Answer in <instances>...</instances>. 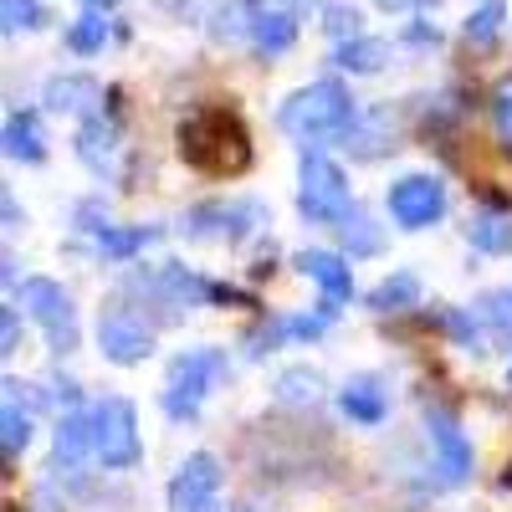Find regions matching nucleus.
Instances as JSON below:
<instances>
[{
	"label": "nucleus",
	"mask_w": 512,
	"mask_h": 512,
	"mask_svg": "<svg viewBox=\"0 0 512 512\" xmlns=\"http://www.w3.org/2000/svg\"><path fill=\"white\" fill-rule=\"evenodd\" d=\"M180 159L200 175H241L251 164V139L231 108L205 103L180 123Z\"/></svg>",
	"instance_id": "f257e3e1"
},
{
	"label": "nucleus",
	"mask_w": 512,
	"mask_h": 512,
	"mask_svg": "<svg viewBox=\"0 0 512 512\" xmlns=\"http://www.w3.org/2000/svg\"><path fill=\"white\" fill-rule=\"evenodd\" d=\"M277 123L287 128L292 139H338V134H349V128H354V98H349L344 82L323 77V82L297 88L282 103Z\"/></svg>",
	"instance_id": "f03ea898"
},
{
	"label": "nucleus",
	"mask_w": 512,
	"mask_h": 512,
	"mask_svg": "<svg viewBox=\"0 0 512 512\" xmlns=\"http://www.w3.org/2000/svg\"><path fill=\"white\" fill-rule=\"evenodd\" d=\"M226 374V354L221 349H190L169 364V384H164V410L169 420H195V410L205 405V395L216 390V379Z\"/></svg>",
	"instance_id": "7ed1b4c3"
},
{
	"label": "nucleus",
	"mask_w": 512,
	"mask_h": 512,
	"mask_svg": "<svg viewBox=\"0 0 512 512\" xmlns=\"http://www.w3.org/2000/svg\"><path fill=\"white\" fill-rule=\"evenodd\" d=\"M303 195H297V205H303L308 221H323V226H338L349 216V175L338 169L328 154H303Z\"/></svg>",
	"instance_id": "20e7f679"
},
{
	"label": "nucleus",
	"mask_w": 512,
	"mask_h": 512,
	"mask_svg": "<svg viewBox=\"0 0 512 512\" xmlns=\"http://www.w3.org/2000/svg\"><path fill=\"white\" fill-rule=\"evenodd\" d=\"M93 436H98V461L123 472L139 461V415L123 395H108L103 405H93Z\"/></svg>",
	"instance_id": "39448f33"
},
{
	"label": "nucleus",
	"mask_w": 512,
	"mask_h": 512,
	"mask_svg": "<svg viewBox=\"0 0 512 512\" xmlns=\"http://www.w3.org/2000/svg\"><path fill=\"white\" fill-rule=\"evenodd\" d=\"M21 308H26L41 328H47V338H52L57 354L77 349V308H72V297H67L57 282H47V277L21 282Z\"/></svg>",
	"instance_id": "423d86ee"
},
{
	"label": "nucleus",
	"mask_w": 512,
	"mask_h": 512,
	"mask_svg": "<svg viewBox=\"0 0 512 512\" xmlns=\"http://www.w3.org/2000/svg\"><path fill=\"white\" fill-rule=\"evenodd\" d=\"M441 210H446V185L436 175H405V180L390 185V216L405 231H420V226L441 221Z\"/></svg>",
	"instance_id": "0eeeda50"
},
{
	"label": "nucleus",
	"mask_w": 512,
	"mask_h": 512,
	"mask_svg": "<svg viewBox=\"0 0 512 512\" xmlns=\"http://www.w3.org/2000/svg\"><path fill=\"white\" fill-rule=\"evenodd\" d=\"M216 492H221V466L210 451L185 456V466L169 482V512H216Z\"/></svg>",
	"instance_id": "6e6552de"
},
{
	"label": "nucleus",
	"mask_w": 512,
	"mask_h": 512,
	"mask_svg": "<svg viewBox=\"0 0 512 512\" xmlns=\"http://www.w3.org/2000/svg\"><path fill=\"white\" fill-rule=\"evenodd\" d=\"M98 349L108 364H144L154 354V333L144 328V318H128V313H108L98 323Z\"/></svg>",
	"instance_id": "1a4fd4ad"
},
{
	"label": "nucleus",
	"mask_w": 512,
	"mask_h": 512,
	"mask_svg": "<svg viewBox=\"0 0 512 512\" xmlns=\"http://www.w3.org/2000/svg\"><path fill=\"white\" fill-rule=\"evenodd\" d=\"M425 431H431V446H436V472L446 487L472 477V441L461 436V425L446 415V410H431L425 415Z\"/></svg>",
	"instance_id": "9d476101"
},
{
	"label": "nucleus",
	"mask_w": 512,
	"mask_h": 512,
	"mask_svg": "<svg viewBox=\"0 0 512 512\" xmlns=\"http://www.w3.org/2000/svg\"><path fill=\"white\" fill-rule=\"evenodd\" d=\"M297 267H303V277H313L323 287V303L333 313V303H349L354 292V277H349V262L333 251H297Z\"/></svg>",
	"instance_id": "9b49d317"
},
{
	"label": "nucleus",
	"mask_w": 512,
	"mask_h": 512,
	"mask_svg": "<svg viewBox=\"0 0 512 512\" xmlns=\"http://www.w3.org/2000/svg\"><path fill=\"white\" fill-rule=\"evenodd\" d=\"M47 103L57 108V113H98V103H103V88L93 77H52L47 82Z\"/></svg>",
	"instance_id": "f8f14e48"
},
{
	"label": "nucleus",
	"mask_w": 512,
	"mask_h": 512,
	"mask_svg": "<svg viewBox=\"0 0 512 512\" xmlns=\"http://www.w3.org/2000/svg\"><path fill=\"white\" fill-rule=\"evenodd\" d=\"M113 149H118V128H113L103 113H93L88 123H82V134H77V154H82V164L103 175V169L113 164Z\"/></svg>",
	"instance_id": "ddd939ff"
},
{
	"label": "nucleus",
	"mask_w": 512,
	"mask_h": 512,
	"mask_svg": "<svg viewBox=\"0 0 512 512\" xmlns=\"http://www.w3.org/2000/svg\"><path fill=\"white\" fill-rule=\"evenodd\" d=\"M251 47L256 52H267V57H277V52H287L292 41H297V21L292 16H277V11H251Z\"/></svg>",
	"instance_id": "4468645a"
},
{
	"label": "nucleus",
	"mask_w": 512,
	"mask_h": 512,
	"mask_svg": "<svg viewBox=\"0 0 512 512\" xmlns=\"http://www.w3.org/2000/svg\"><path fill=\"white\" fill-rule=\"evenodd\" d=\"M6 154L21 159V164H41L47 139H41V118L36 113H11L6 118Z\"/></svg>",
	"instance_id": "2eb2a0df"
},
{
	"label": "nucleus",
	"mask_w": 512,
	"mask_h": 512,
	"mask_svg": "<svg viewBox=\"0 0 512 512\" xmlns=\"http://www.w3.org/2000/svg\"><path fill=\"white\" fill-rule=\"evenodd\" d=\"M338 405H344V415L349 420H359V425H379L384 420V390H379V379H349L344 384V395H338Z\"/></svg>",
	"instance_id": "dca6fc26"
},
{
	"label": "nucleus",
	"mask_w": 512,
	"mask_h": 512,
	"mask_svg": "<svg viewBox=\"0 0 512 512\" xmlns=\"http://www.w3.org/2000/svg\"><path fill=\"white\" fill-rule=\"evenodd\" d=\"M88 451H98V436H93V415H82V410H72V415H62V425H57V461H67V466H77Z\"/></svg>",
	"instance_id": "f3484780"
},
{
	"label": "nucleus",
	"mask_w": 512,
	"mask_h": 512,
	"mask_svg": "<svg viewBox=\"0 0 512 512\" xmlns=\"http://www.w3.org/2000/svg\"><path fill=\"white\" fill-rule=\"evenodd\" d=\"M384 62H390V47H384L379 36L338 41V52H333V67H344V72H379Z\"/></svg>",
	"instance_id": "a211bd4d"
},
{
	"label": "nucleus",
	"mask_w": 512,
	"mask_h": 512,
	"mask_svg": "<svg viewBox=\"0 0 512 512\" xmlns=\"http://www.w3.org/2000/svg\"><path fill=\"white\" fill-rule=\"evenodd\" d=\"M466 236H472L477 251L502 256V251H512V216H502V210H477L472 226H466Z\"/></svg>",
	"instance_id": "6ab92c4d"
},
{
	"label": "nucleus",
	"mask_w": 512,
	"mask_h": 512,
	"mask_svg": "<svg viewBox=\"0 0 512 512\" xmlns=\"http://www.w3.org/2000/svg\"><path fill=\"white\" fill-rule=\"evenodd\" d=\"M272 390H277V400H282V405H318L323 379H318V369L297 364V369H282V374H277Z\"/></svg>",
	"instance_id": "aec40b11"
},
{
	"label": "nucleus",
	"mask_w": 512,
	"mask_h": 512,
	"mask_svg": "<svg viewBox=\"0 0 512 512\" xmlns=\"http://www.w3.org/2000/svg\"><path fill=\"white\" fill-rule=\"evenodd\" d=\"M415 297H420V277L415 272H395V277H384L369 292V308L374 313H395V308H415Z\"/></svg>",
	"instance_id": "412c9836"
},
{
	"label": "nucleus",
	"mask_w": 512,
	"mask_h": 512,
	"mask_svg": "<svg viewBox=\"0 0 512 512\" xmlns=\"http://www.w3.org/2000/svg\"><path fill=\"white\" fill-rule=\"evenodd\" d=\"M338 236H344V246H349V256H374L379 251V231H374V221L364 216V210H349L344 221L333 226Z\"/></svg>",
	"instance_id": "4be33fe9"
},
{
	"label": "nucleus",
	"mask_w": 512,
	"mask_h": 512,
	"mask_svg": "<svg viewBox=\"0 0 512 512\" xmlns=\"http://www.w3.org/2000/svg\"><path fill=\"white\" fill-rule=\"evenodd\" d=\"M502 16H507L502 0H482L472 11V21H466V41H472V47H492L497 31H502Z\"/></svg>",
	"instance_id": "5701e85b"
},
{
	"label": "nucleus",
	"mask_w": 512,
	"mask_h": 512,
	"mask_svg": "<svg viewBox=\"0 0 512 512\" xmlns=\"http://www.w3.org/2000/svg\"><path fill=\"white\" fill-rule=\"evenodd\" d=\"M154 231H144V226H134V231H118V226H103L98 231V251L108 256V262H128L144 241H149Z\"/></svg>",
	"instance_id": "b1692460"
},
{
	"label": "nucleus",
	"mask_w": 512,
	"mask_h": 512,
	"mask_svg": "<svg viewBox=\"0 0 512 512\" xmlns=\"http://www.w3.org/2000/svg\"><path fill=\"white\" fill-rule=\"evenodd\" d=\"M103 41H108V21L98 16V11H88L72 31H67V47L77 52V57H93V52H103Z\"/></svg>",
	"instance_id": "393cba45"
},
{
	"label": "nucleus",
	"mask_w": 512,
	"mask_h": 512,
	"mask_svg": "<svg viewBox=\"0 0 512 512\" xmlns=\"http://www.w3.org/2000/svg\"><path fill=\"white\" fill-rule=\"evenodd\" d=\"M0 425H6V431H0V441H6V456H21L26 441H31V420H26V410L16 405V395L6 400V410H0Z\"/></svg>",
	"instance_id": "a878e982"
},
{
	"label": "nucleus",
	"mask_w": 512,
	"mask_h": 512,
	"mask_svg": "<svg viewBox=\"0 0 512 512\" xmlns=\"http://www.w3.org/2000/svg\"><path fill=\"white\" fill-rule=\"evenodd\" d=\"M0 21H6V31H36L41 21H47V11L36 6V0H0Z\"/></svg>",
	"instance_id": "bb28decb"
},
{
	"label": "nucleus",
	"mask_w": 512,
	"mask_h": 512,
	"mask_svg": "<svg viewBox=\"0 0 512 512\" xmlns=\"http://www.w3.org/2000/svg\"><path fill=\"white\" fill-rule=\"evenodd\" d=\"M323 16H328L323 26H328L338 41H354V36H359V11H349V6H323Z\"/></svg>",
	"instance_id": "cd10ccee"
},
{
	"label": "nucleus",
	"mask_w": 512,
	"mask_h": 512,
	"mask_svg": "<svg viewBox=\"0 0 512 512\" xmlns=\"http://www.w3.org/2000/svg\"><path fill=\"white\" fill-rule=\"evenodd\" d=\"M492 118H497V134H502V144L512 149V82H502V88L492 93Z\"/></svg>",
	"instance_id": "c85d7f7f"
},
{
	"label": "nucleus",
	"mask_w": 512,
	"mask_h": 512,
	"mask_svg": "<svg viewBox=\"0 0 512 512\" xmlns=\"http://www.w3.org/2000/svg\"><path fill=\"white\" fill-rule=\"evenodd\" d=\"M482 313H487L497 328L512 333V292H487V297H482Z\"/></svg>",
	"instance_id": "c756f323"
},
{
	"label": "nucleus",
	"mask_w": 512,
	"mask_h": 512,
	"mask_svg": "<svg viewBox=\"0 0 512 512\" xmlns=\"http://www.w3.org/2000/svg\"><path fill=\"white\" fill-rule=\"evenodd\" d=\"M313 6L318 0H251V11H277V16H292V21H303Z\"/></svg>",
	"instance_id": "7c9ffc66"
},
{
	"label": "nucleus",
	"mask_w": 512,
	"mask_h": 512,
	"mask_svg": "<svg viewBox=\"0 0 512 512\" xmlns=\"http://www.w3.org/2000/svg\"><path fill=\"white\" fill-rule=\"evenodd\" d=\"M21 349V308L0 313V354H16Z\"/></svg>",
	"instance_id": "2f4dec72"
},
{
	"label": "nucleus",
	"mask_w": 512,
	"mask_h": 512,
	"mask_svg": "<svg viewBox=\"0 0 512 512\" xmlns=\"http://www.w3.org/2000/svg\"><path fill=\"white\" fill-rule=\"evenodd\" d=\"M446 328L456 333V344H466V349L477 344V323H472V318H461V313H446Z\"/></svg>",
	"instance_id": "473e14b6"
},
{
	"label": "nucleus",
	"mask_w": 512,
	"mask_h": 512,
	"mask_svg": "<svg viewBox=\"0 0 512 512\" xmlns=\"http://www.w3.org/2000/svg\"><path fill=\"white\" fill-rule=\"evenodd\" d=\"M323 323H328V318H287V333H292V338H318Z\"/></svg>",
	"instance_id": "72a5a7b5"
},
{
	"label": "nucleus",
	"mask_w": 512,
	"mask_h": 512,
	"mask_svg": "<svg viewBox=\"0 0 512 512\" xmlns=\"http://www.w3.org/2000/svg\"><path fill=\"white\" fill-rule=\"evenodd\" d=\"M379 11H415V6H431V0H374Z\"/></svg>",
	"instance_id": "f704fd0d"
},
{
	"label": "nucleus",
	"mask_w": 512,
	"mask_h": 512,
	"mask_svg": "<svg viewBox=\"0 0 512 512\" xmlns=\"http://www.w3.org/2000/svg\"><path fill=\"white\" fill-rule=\"evenodd\" d=\"M82 6H88V11H98V16H103V11H113V0H82Z\"/></svg>",
	"instance_id": "c9c22d12"
},
{
	"label": "nucleus",
	"mask_w": 512,
	"mask_h": 512,
	"mask_svg": "<svg viewBox=\"0 0 512 512\" xmlns=\"http://www.w3.org/2000/svg\"><path fill=\"white\" fill-rule=\"evenodd\" d=\"M502 482H507V487H512V466H507V472H502Z\"/></svg>",
	"instance_id": "e433bc0d"
},
{
	"label": "nucleus",
	"mask_w": 512,
	"mask_h": 512,
	"mask_svg": "<svg viewBox=\"0 0 512 512\" xmlns=\"http://www.w3.org/2000/svg\"><path fill=\"white\" fill-rule=\"evenodd\" d=\"M507 384H512V364H507Z\"/></svg>",
	"instance_id": "4c0bfd02"
}]
</instances>
